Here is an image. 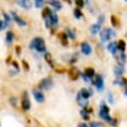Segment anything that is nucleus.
Instances as JSON below:
<instances>
[{"label": "nucleus", "mask_w": 127, "mask_h": 127, "mask_svg": "<svg viewBox=\"0 0 127 127\" xmlns=\"http://www.w3.org/2000/svg\"><path fill=\"white\" fill-rule=\"evenodd\" d=\"M99 115H100L101 118H103L104 120H106L109 124H111V125H113V126L116 125V121H115L113 118H111L110 115H109V108H108L104 103H101V105H100Z\"/></svg>", "instance_id": "1"}, {"label": "nucleus", "mask_w": 127, "mask_h": 127, "mask_svg": "<svg viewBox=\"0 0 127 127\" xmlns=\"http://www.w3.org/2000/svg\"><path fill=\"white\" fill-rule=\"evenodd\" d=\"M30 48L31 49H35V50H37L40 53L46 51V45H45V42H44V40L42 38H35V39H33V41L30 44Z\"/></svg>", "instance_id": "2"}, {"label": "nucleus", "mask_w": 127, "mask_h": 127, "mask_svg": "<svg viewBox=\"0 0 127 127\" xmlns=\"http://www.w3.org/2000/svg\"><path fill=\"white\" fill-rule=\"evenodd\" d=\"M115 32H113L110 28H105L100 32V39L102 42H106L111 39V37L115 36Z\"/></svg>", "instance_id": "3"}, {"label": "nucleus", "mask_w": 127, "mask_h": 127, "mask_svg": "<svg viewBox=\"0 0 127 127\" xmlns=\"http://www.w3.org/2000/svg\"><path fill=\"white\" fill-rule=\"evenodd\" d=\"M53 84H54L53 79L51 77H46V78H44V79H42L40 81L39 87L40 88H43V89H50V88H52Z\"/></svg>", "instance_id": "4"}, {"label": "nucleus", "mask_w": 127, "mask_h": 127, "mask_svg": "<svg viewBox=\"0 0 127 127\" xmlns=\"http://www.w3.org/2000/svg\"><path fill=\"white\" fill-rule=\"evenodd\" d=\"M33 95H34V98L36 99L37 102H39V103L44 102L45 96H44V94H43V92H42L41 90H36V89H35V90L33 91Z\"/></svg>", "instance_id": "5"}, {"label": "nucleus", "mask_w": 127, "mask_h": 127, "mask_svg": "<svg viewBox=\"0 0 127 127\" xmlns=\"http://www.w3.org/2000/svg\"><path fill=\"white\" fill-rule=\"evenodd\" d=\"M80 48H81V52H82L84 55H86V56L90 55V54H91V52H92L90 45H89L88 43H86V42H83V43H81V45H80Z\"/></svg>", "instance_id": "6"}, {"label": "nucleus", "mask_w": 127, "mask_h": 127, "mask_svg": "<svg viewBox=\"0 0 127 127\" xmlns=\"http://www.w3.org/2000/svg\"><path fill=\"white\" fill-rule=\"evenodd\" d=\"M94 84H95V86H96V88L98 90H101L104 87V82H103V78L101 77V75L96 74V77H95V80H94Z\"/></svg>", "instance_id": "7"}, {"label": "nucleus", "mask_w": 127, "mask_h": 127, "mask_svg": "<svg viewBox=\"0 0 127 127\" xmlns=\"http://www.w3.org/2000/svg\"><path fill=\"white\" fill-rule=\"evenodd\" d=\"M16 3L24 9H30L32 6L31 0H16Z\"/></svg>", "instance_id": "8"}, {"label": "nucleus", "mask_w": 127, "mask_h": 127, "mask_svg": "<svg viewBox=\"0 0 127 127\" xmlns=\"http://www.w3.org/2000/svg\"><path fill=\"white\" fill-rule=\"evenodd\" d=\"M21 106H22V109H23V110H25V111H27V110H29V109H30V107H31V103H30V100H29V98H28V96H27V95H26V96H24V98L22 99Z\"/></svg>", "instance_id": "9"}, {"label": "nucleus", "mask_w": 127, "mask_h": 127, "mask_svg": "<svg viewBox=\"0 0 127 127\" xmlns=\"http://www.w3.org/2000/svg\"><path fill=\"white\" fill-rule=\"evenodd\" d=\"M79 74H80V72H79L76 68H71V69H69V71H68V75H69L70 79H73V80L77 79L78 76H79Z\"/></svg>", "instance_id": "10"}, {"label": "nucleus", "mask_w": 127, "mask_h": 127, "mask_svg": "<svg viewBox=\"0 0 127 127\" xmlns=\"http://www.w3.org/2000/svg\"><path fill=\"white\" fill-rule=\"evenodd\" d=\"M11 13H12V17H13V19H14V20H15V21L20 25V26H26V24H27V23H26L23 19H21V18H20V17H19V16L14 12V11H12Z\"/></svg>", "instance_id": "11"}, {"label": "nucleus", "mask_w": 127, "mask_h": 127, "mask_svg": "<svg viewBox=\"0 0 127 127\" xmlns=\"http://www.w3.org/2000/svg\"><path fill=\"white\" fill-rule=\"evenodd\" d=\"M107 49H108V51H109L112 55H115L116 52H117V43H116V42H111V43H109V45L107 46Z\"/></svg>", "instance_id": "12"}, {"label": "nucleus", "mask_w": 127, "mask_h": 127, "mask_svg": "<svg viewBox=\"0 0 127 127\" xmlns=\"http://www.w3.org/2000/svg\"><path fill=\"white\" fill-rule=\"evenodd\" d=\"M78 95H80V97L84 98V99H87L89 96H90V92L86 89V88H82L79 92H78Z\"/></svg>", "instance_id": "13"}, {"label": "nucleus", "mask_w": 127, "mask_h": 127, "mask_svg": "<svg viewBox=\"0 0 127 127\" xmlns=\"http://www.w3.org/2000/svg\"><path fill=\"white\" fill-rule=\"evenodd\" d=\"M110 20H111V24H112L113 27H119L120 26V21L115 15H111Z\"/></svg>", "instance_id": "14"}, {"label": "nucleus", "mask_w": 127, "mask_h": 127, "mask_svg": "<svg viewBox=\"0 0 127 127\" xmlns=\"http://www.w3.org/2000/svg\"><path fill=\"white\" fill-rule=\"evenodd\" d=\"M50 4L57 10H61L62 9V4L59 0H50Z\"/></svg>", "instance_id": "15"}, {"label": "nucleus", "mask_w": 127, "mask_h": 127, "mask_svg": "<svg viewBox=\"0 0 127 127\" xmlns=\"http://www.w3.org/2000/svg\"><path fill=\"white\" fill-rule=\"evenodd\" d=\"M51 14H52V11H51V9L49 8V7H46L44 10H43V12H42V15H43V18L44 19H49V17L51 16Z\"/></svg>", "instance_id": "16"}, {"label": "nucleus", "mask_w": 127, "mask_h": 127, "mask_svg": "<svg viewBox=\"0 0 127 127\" xmlns=\"http://www.w3.org/2000/svg\"><path fill=\"white\" fill-rule=\"evenodd\" d=\"M114 73H115V75L117 76V77H119V76H121L122 75V73H123V66L122 65H117V66H115V68H114Z\"/></svg>", "instance_id": "17"}, {"label": "nucleus", "mask_w": 127, "mask_h": 127, "mask_svg": "<svg viewBox=\"0 0 127 127\" xmlns=\"http://www.w3.org/2000/svg\"><path fill=\"white\" fill-rule=\"evenodd\" d=\"M47 20H49V21L51 22V24H53V25H56V24L58 23V21H59V19H58V16H57L55 13H53V12H52L51 16L49 17V19H47Z\"/></svg>", "instance_id": "18"}, {"label": "nucleus", "mask_w": 127, "mask_h": 127, "mask_svg": "<svg viewBox=\"0 0 127 127\" xmlns=\"http://www.w3.org/2000/svg\"><path fill=\"white\" fill-rule=\"evenodd\" d=\"M126 49V44L123 40H120L118 43H117V50H119L120 52H124Z\"/></svg>", "instance_id": "19"}, {"label": "nucleus", "mask_w": 127, "mask_h": 127, "mask_svg": "<svg viewBox=\"0 0 127 127\" xmlns=\"http://www.w3.org/2000/svg\"><path fill=\"white\" fill-rule=\"evenodd\" d=\"M94 69L92 68V67H86L85 69H84V74L87 76V77H92L93 75H94Z\"/></svg>", "instance_id": "20"}, {"label": "nucleus", "mask_w": 127, "mask_h": 127, "mask_svg": "<svg viewBox=\"0 0 127 127\" xmlns=\"http://www.w3.org/2000/svg\"><path fill=\"white\" fill-rule=\"evenodd\" d=\"M99 29H100V25H99V24H93V25L90 27V33L94 35V34L98 33Z\"/></svg>", "instance_id": "21"}, {"label": "nucleus", "mask_w": 127, "mask_h": 127, "mask_svg": "<svg viewBox=\"0 0 127 127\" xmlns=\"http://www.w3.org/2000/svg\"><path fill=\"white\" fill-rule=\"evenodd\" d=\"M58 37L61 39V41H62V43H63V45H66L67 44V41H66V34L64 33V32H63V33H60L59 35H58Z\"/></svg>", "instance_id": "22"}, {"label": "nucleus", "mask_w": 127, "mask_h": 127, "mask_svg": "<svg viewBox=\"0 0 127 127\" xmlns=\"http://www.w3.org/2000/svg\"><path fill=\"white\" fill-rule=\"evenodd\" d=\"M45 60L47 61V63L53 67L54 66V64H53V59H52V56H51V54H46L45 55Z\"/></svg>", "instance_id": "23"}, {"label": "nucleus", "mask_w": 127, "mask_h": 127, "mask_svg": "<svg viewBox=\"0 0 127 127\" xmlns=\"http://www.w3.org/2000/svg\"><path fill=\"white\" fill-rule=\"evenodd\" d=\"M73 13H74V16H75V18H76V19H79V18H81V17H82V13H81V11H80L78 8L74 9Z\"/></svg>", "instance_id": "24"}, {"label": "nucleus", "mask_w": 127, "mask_h": 127, "mask_svg": "<svg viewBox=\"0 0 127 127\" xmlns=\"http://www.w3.org/2000/svg\"><path fill=\"white\" fill-rule=\"evenodd\" d=\"M13 33L12 32H8L7 35H6V42L7 43H11L13 41Z\"/></svg>", "instance_id": "25"}, {"label": "nucleus", "mask_w": 127, "mask_h": 127, "mask_svg": "<svg viewBox=\"0 0 127 127\" xmlns=\"http://www.w3.org/2000/svg\"><path fill=\"white\" fill-rule=\"evenodd\" d=\"M88 111L87 110H81L80 111V114L82 115V117H83V119H85V120H88L89 119V115H88V113H87Z\"/></svg>", "instance_id": "26"}, {"label": "nucleus", "mask_w": 127, "mask_h": 127, "mask_svg": "<svg viewBox=\"0 0 127 127\" xmlns=\"http://www.w3.org/2000/svg\"><path fill=\"white\" fill-rule=\"evenodd\" d=\"M44 3H45V0H36V7L41 8V7H43Z\"/></svg>", "instance_id": "27"}, {"label": "nucleus", "mask_w": 127, "mask_h": 127, "mask_svg": "<svg viewBox=\"0 0 127 127\" xmlns=\"http://www.w3.org/2000/svg\"><path fill=\"white\" fill-rule=\"evenodd\" d=\"M89 126H90V127H101L102 124L99 123V122H95V121H93V122H90Z\"/></svg>", "instance_id": "28"}, {"label": "nucleus", "mask_w": 127, "mask_h": 127, "mask_svg": "<svg viewBox=\"0 0 127 127\" xmlns=\"http://www.w3.org/2000/svg\"><path fill=\"white\" fill-rule=\"evenodd\" d=\"M74 2H75V4H76V6L79 7V8H81V7L84 5V1H83V0H74Z\"/></svg>", "instance_id": "29"}, {"label": "nucleus", "mask_w": 127, "mask_h": 127, "mask_svg": "<svg viewBox=\"0 0 127 127\" xmlns=\"http://www.w3.org/2000/svg\"><path fill=\"white\" fill-rule=\"evenodd\" d=\"M104 20H105V18H104V15H100V16L98 17V22H97V24L101 25V24L104 22Z\"/></svg>", "instance_id": "30"}, {"label": "nucleus", "mask_w": 127, "mask_h": 127, "mask_svg": "<svg viewBox=\"0 0 127 127\" xmlns=\"http://www.w3.org/2000/svg\"><path fill=\"white\" fill-rule=\"evenodd\" d=\"M67 33H68V35H69V37H70L71 39H74V34H73L70 30H68V29H67Z\"/></svg>", "instance_id": "31"}, {"label": "nucleus", "mask_w": 127, "mask_h": 127, "mask_svg": "<svg viewBox=\"0 0 127 127\" xmlns=\"http://www.w3.org/2000/svg\"><path fill=\"white\" fill-rule=\"evenodd\" d=\"M4 18H5L6 22H8V23H9V22H10V20H11V19H10V17H9V16H8L6 13H4Z\"/></svg>", "instance_id": "32"}, {"label": "nucleus", "mask_w": 127, "mask_h": 127, "mask_svg": "<svg viewBox=\"0 0 127 127\" xmlns=\"http://www.w3.org/2000/svg\"><path fill=\"white\" fill-rule=\"evenodd\" d=\"M5 26H6V23H4L3 21H0V30H1V29H3Z\"/></svg>", "instance_id": "33"}, {"label": "nucleus", "mask_w": 127, "mask_h": 127, "mask_svg": "<svg viewBox=\"0 0 127 127\" xmlns=\"http://www.w3.org/2000/svg\"><path fill=\"white\" fill-rule=\"evenodd\" d=\"M77 127H88V125H86V124H84V123H80V124H78Z\"/></svg>", "instance_id": "34"}, {"label": "nucleus", "mask_w": 127, "mask_h": 127, "mask_svg": "<svg viewBox=\"0 0 127 127\" xmlns=\"http://www.w3.org/2000/svg\"><path fill=\"white\" fill-rule=\"evenodd\" d=\"M0 127H1V123H0Z\"/></svg>", "instance_id": "35"}, {"label": "nucleus", "mask_w": 127, "mask_h": 127, "mask_svg": "<svg viewBox=\"0 0 127 127\" xmlns=\"http://www.w3.org/2000/svg\"><path fill=\"white\" fill-rule=\"evenodd\" d=\"M125 1H126V2H127V0H125Z\"/></svg>", "instance_id": "36"}, {"label": "nucleus", "mask_w": 127, "mask_h": 127, "mask_svg": "<svg viewBox=\"0 0 127 127\" xmlns=\"http://www.w3.org/2000/svg\"><path fill=\"white\" fill-rule=\"evenodd\" d=\"M87 2H88V0H87Z\"/></svg>", "instance_id": "37"}]
</instances>
